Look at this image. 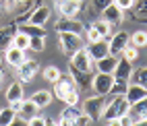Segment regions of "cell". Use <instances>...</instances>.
<instances>
[{"mask_svg":"<svg viewBox=\"0 0 147 126\" xmlns=\"http://www.w3.org/2000/svg\"><path fill=\"white\" fill-rule=\"evenodd\" d=\"M129 112H131V103L126 101L124 95H114L112 101H106L102 118L108 122V120H114V118H122V116H126Z\"/></svg>","mask_w":147,"mask_h":126,"instance_id":"6da1fadb","label":"cell"},{"mask_svg":"<svg viewBox=\"0 0 147 126\" xmlns=\"http://www.w3.org/2000/svg\"><path fill=\"white\" fill-rule=\"evenodd\" d=\"M58 44H60V50L66 56H73L75 52H79L85 48L83 42V35H77V33H58Z\"/></svg>","mask_w":147,"mask_h":126,"instance_id":"7a4b0ae2","label":"cell"},{"mask_svg":"<svg viewBox=\"0 0 147 126\" xmlns=\"http://www.w3.org/2000/svg\"><path fill=\"white\" fill-rule=\"evenodd\" d=\"M106 108V97L104 95H93V97H87L83 101V114H87L91 120H100Z\"/></svg>","mask_w":147,"mask_h":126,"instance_id":"3957f363","label":"cell"},{"mask_svg":"<svg viewBox=\"0 0 147 126\" xmlns=\"http://www.w3.org/2000/svg\"><path fill=\"white\" fill-rule=\"evenodd\" d=\"M68 68H71V70H79V72H91L93 70V60L89 58V54L85 52V48L71 56V60H68Z\"/></svg>","mask_w":147,"mask_h":126,"instance_id":"277c9868","label":"cell"},{"mask_svg":"<svg viewBox=\"0 0 147 126\" xmlns=\"http://www.w3.org/2000/svg\"><path fill=\"white\" fill-rule=\"evenodd\" d=\"M112 85H114V76L108 74V72H97L91 79V89L95 91V95H104V97L110 95Z\"/></svg>","mask_w":147,"mask_h":126,"instance_id":"5b68a950","label":"cell"},{"mask_svg":"<svg viewBox=\"0 0 147 126\" xmlns=\"http://www.w3.org/2000/svg\"><path fill=\"white\" fill-rule=\"evenodd\" d=\"M58 13L60 17H66V19H77V15L81 13L83 8V0H58Z\"/></svg>","mask_w":147,"mask_h":126,"instance_id":"8992f818","label":"cell"},{"mask_svg":"<svg viewBox=\"0 0 147 126\" xmlns=\"http://www.w3.org/2000/svg\"><path fill=\"white\" fill-rule=\"evenodd\" d=\"M131 44V35L126 33V31H116V33H112V37L108 40V46H110V54H114V56H120L122 54V50L126 46Z\"/></svg>","mask_w":147,"mask_h":126,"instance_id":"52a82bcc","label":"cell"},{"mask_svg":"<svg viewBox=\"0 0 147 126\" xmlns=\"http://www.w3.org/2000/svg\"><path fill=\"white\" fill-rule=\"evenodd\" d=\"M56 31L58 33H77V35H83L85 33V27L81 21H77V19H66L62 17L60 21H56Z\"/></svg>","mask_w":147,"mask_h":126,"instance_id":"ba28073f","label":"cell"},{"mask_svg":"<svg viewBox=\"0 0 147 126\" xmlns=\"http://www.w3.org/2000/svg\"><path fill=\"white\" fill-rule=\"evenodd\" d=\"M85 52L89 54V58L93 62L102 60L104 56L110 54V46H108V40H100V42H93V44H87L85 46Z\"/></svg>","mask_w":147,"mask_h":126,"instance_id":"9c48e42d","label":"cell"},{"mask_svg":"<svg viewBox=\"0 0 147 126\" xmlns=\"http://www.w3.org/2000/svg\"><path fill=\"white\" fill-rule=\"evenodd\" d=\"M73 89H77V85H75V81H73V76H71V74H66V76L62 74L60 79L54 83L52 95H54V97H58V99H64V95H66L68 91H73Z\"/></svg>","mask_w":147,"mask_h":126,"instance_id":"30bf717a","label":"cell"},{"mask_svg":"<svg viewBox=\"0 0 147 126\" xmlns=\"http://www.w3.org/2000/svg\"><path fill=\"white\" fill-rule=\"evenodd\" d=\"M37 70H40V64H37L35 60H27V58H25V62L17 68L19 81H21V83H29V81H33V76L37 74Z\"/></svg>","mask_w":147,"mask_h":126,"instance_id":"8fae6325","label":"cell"},{"mask_svg":"<svg viewBox=\"0 0 147 126\" xmlns=\"http://www.w3.org/2000/svg\"><path fill=\"white\" fill-rule=\"evenodd\" d=\"M124 97H126V101H129L131 105L139 103L141 99H145V97H147V87H143V85H139V83H129Z\"/></svg>","mask_w":147,"mask_h":126,"instance_id":"7c38bea8","label":"cell"},{"mask_svg":"<svg viewBox=\"0 0 147 126\" xmlns=\"http://www.w3.org/2000/svg\"><path fill=\"white\" fill-rule=\"evenodd\" d=\"M112 76H114V81H131V76H133V62L120 58L118 64H116V68H114V72H112Z\"/></svg>","mask_w":147,"mask_h":126,"instance_id":"4fadbf2b","label":"cell"},{"mask_svg":"<svg viewBox=\"0 0 147 126\" xmlns=\"http://www.w3.org/2000/svg\"><path fill=\"white\" fill-rule=\"evenodd\" d=\"M122 17H124V11H120L114 2L108 4L104 11H102V19H104V21H108L112 27H114V25H120V23H122Z\"/></svg>","mask_w":147,"mask_h":126,"instance_id":"5bb4252c","label":"cell"},{"mask_svg":"<svg viewBox=\"0 0 147 126\" xmlns=\"http://www.w3.org/2000/svg\"><path fill=\"white\" fill-rule=\"evenodd\" d=\"M4 60H6V64L19 68V66L25 62V52L19 50V48H15V46H8L6 50H4Z\"/></svg>","mask_w":147,"mask_h":126,"instance_id":"9a60e30c","label":"cell"},{"mask_svg":"<svg viewBox=\"0 0 147 126\" xmlns=\"http://www.w3.org/2000/svg\"><path fill=\"white\" fill-rule=\"evenodd\" d=\"M52 11H50V6H37L35 11L29 15V21L27 23H31V25H37V27H44L48 23V19H50Z\"/></svg>","mask_w":147,"mask_h":126,"instance_id":"2e32d148","label":"cell"},{"mask_svg":"<svg viewBox=\"0 0 147 126\" xmlns=\"http://www.w3.org/2000/svg\"><path fill=\"white\" fill-rule=\"evenodd\" d=\"M118 60H120L118 56L108 54V56H104L102 60H97V62H93V64H95V70H97V72H108V74H112L114 68H116V64H118Z\"/></svg>","mask_w":147,"mask_h":126,"instance_id":"e0dca14e","label":"cell"},{"mask_svg":"<svg viewBox=\"0 0 147 126\" xmlns=\"http://www.w3.org/2000/svg\"><path fill=\"white\" fill-rule=\"evenodd\" d=\"M81 112L77 110V105H66V108L60 112V116H58L56 124L58 126H75V118L79 116Z\"/></svg>","mask_w":147,"mask_h":126,"instance_id":"ac0fdd59","label":"cell"},{"mask_svg":"<svg viewBox=\"0 0 147 126\" xmlns=\"http://www.w3.org/2000/svg\"><path fill=\"white\" fill-rule=\"evenodd\" d=\"M4 97H6V101H8V103L25 99V97H23V85H21V81H15V83H11V85H8V87H6Z\"/></svg>","mask_w":147,"mask_h":126,"instance_id":"d6986e66","label":"cell"},{"mask_svg":"<svg viewBox=\"0 0 147 126\" xmlns=\"http://www.w3.org/2000/svg\"><path fill=\"white\" fill-rule=\"evenodd\" d=\"M71 70V68H68ZM71 76H73V81L77 85V89H87V87H91V72H79V70H71Z\"/></svg>","mask_w":147,"mask_h":126,"instance_id":"ffe728a7","label":"cell"},{"mask_svg":"<svg viewBox=\"0 0 147 126\" xmlns=\"http://www.w3.org/2000/svg\"><path fill=\"white\" fill-rule=\"evenodd\" d=\"M52 91H46V89H42V91H35L33 95H31V101L37 105V108H48V105L52 103Z\"/></svg>","mask_w":147,"mask_h":126,"instance_id":"44dd1931","label":"cell"},{"mask_svg":"<svg viewBox=\"0 0 147 126\" xmlns=\"http://www.w3.org/2000/svg\"><path fill=\"white\" fill-rule=\"evenodd\" d=\"M91 27L95 29V31L97 33H100V37H102V40H110V37H112V25L110 23H108V21H104V19H100V21H95V23H91Z\"/></svg>","mask_w":147,"mask_h":126,"instance_id":"7402d4cb","label":"cell"},{"mask_svg":"<svg viewBox=\"0 0 147 126\" xmlns=\"http://www.w3.org/2000/svg\"><path fill=\"white\" fill-rule=\"evenodd\" d=\"M19 31L29 35V37H46V29L44 27H37V25H31V23L19 25Z\"/></svg>","mask_w":147,"mask_h":126,"instance_id":"603a6c76","label":"cell"},{"mask_svg":"<svg viewBox=\"0 0 147 126\" xmlns=\"http://www.w3.org/2000/svg\"><path fill=\"white\" fill-rule=\"evenodd\" d=\"M15 29L13 27H2L0 29V50H6L8 46H13V37H15Z\"/></svg>","mask_w":147,"mask_h":126,"instance_id":"cb8c5ba5","label":"cell"},{"mask_svg":"<svg viewBox=\"0 0 147 126\" xmlns=\"http://www.w3.org/2000/svg\"><path fill=\"white\" fill-rule=\"evenodd\" d=\"M37 110H40V108H37V105H35V103H33L31 99H23L21 112H19L17 116H21L23 120H29V118H31V116H35V114H37Z\"/></svg>","mask_w":147,"mask_h":126,"instance_id":"d4e9b609","label":"cell"},{"mask_svg":"<svg viewBox=\"0 0 147 126\" xmlns=\"http://www.w3.org/2000/svg\"><path fill=\"white\" fill-rule=\"evenodd\" d=\"M131 118L133 120H139V118H147V97L145 99H141L139 103H135V105H131Z\"/></svg>","mask_w":147,"mask_h":126,"instance_id":"484cf974","label":"cell"},{"mask_svg":"<svg viewBox=\"0 0 147 126\" xmlns=\"http://www.w3.org/2000/svg\"><path fill=\"white\" fill-rule=\"evenodd\" d=\"M29 42H31V37L25 35V33H21V31H17L15 37H13V46L19 48V50H23V52L29 50Z\"/></svg>","mask_w":147,"mask_h":126,"instance_id":"4316f807","label":"cell"},{"mask_svg":"<svg viewBox=\"0 0 147 126\" xmlns=\"http://www.w3.org/2000/svg\"><path fill=\"white\" fill-rule=\"evenodd\" d=\"M15 120H17V112L11 110V105L0 110V126H11Z\"/></svg>","mask_w":147,"mask_h":126,"instance_id":"83f0119b","label":"cell"},{"mask_svg":"<svg viewBox=\"0 0 147 126\" xmlns=\"http://www.w3.org/2000/svg\"><path fill=\"white\" fill-rule=\"evenodd\" d=\"M60 76H62V72H60V68H58V66H46V68H44V79H46V81L56 83Z\"/></svg>","mask_w":147,"mask_h":126,"instance_id":"f1b7e54d","label":"cell"},{"mask_svg":"<svg viewBox=\"0 0 147 126\" xmlns=\"http://www.w3.org/2000/svg\"><path fill=\"white\" fill-rule=\"evenodd\" d=\"M29 2H31V0H6V2H4V8H6V11H11V13L23 11L25 6H29Z\"/></svg>","mask_w":147,"mask_h":126,"instance_id":"f546056e","label":"cell"},{"mask_svg":"<svg viewBox=\"0 0 147 126\" xmlns=\"http://www.w3.org/2000/svg\"><path fill=\"white\" fill-rule=\"evenodd\" d=\"M131 46L135 48H145L147 46V31H135L131 35Z\"/></svg>","mask_w":147,"mask_h":126,"instance_id":"4dcf8cb0","label":"cell"},{"mask_svg":"<svg viewBox=\"0 0 147 126\" xmlns=\"http://www.w3.org/2000/svg\"><path fill=\"white\" fill-rule=\"evenodd\" d=\"M122 58H124V60H129V62H135L137 60V58H139V48H135V46H126L124 48V50H122V54H120Z\"/></svg>","mask_w":147,"mask_h":126,"instance_id":"1f68e13d","label":"cell"},{"mask_svg":"<svg viewBox=\"0 0 147 126\" xmlns=\"http://www.w3.org/2000/svg\"><path fill=\"white\" fill-rule=\"evenodd\" d=\"M44 48H46V37H31V42H29V50L44 52Z\"/></svg>","mask_w":147,"mask_h":126,"instance_id":"d6a6232c","label":"cell"},{"mask_svg":"<svg viewBox=\"0 0 147 126\" xmlns=\"http://www.w3.org/2000/svg\"><path fill=\"white\" fill-rule=\"evenodd\" d=\"M126 87H129V81H114L110 95H124L126 93Z\"/></svg>","mask_w":147,"mask_h":126,"instance_id":"836d02e7","label":"cell"},{"mask_svg":"<svg viewBox=\"0 0 147 126\" xmlns=\"http://www.w3.org/2000/svg\"><path fill=\"white\" fill-rule=\"evenodd\" d=\"M79 99H81V95H79V89H73V91H68L66 95H64V103L66 105H77L79 103Z\"/></svg>","mask_w":147,"mask_h":126,"instance_id":"e575fe53","label":"cell"},{"mask_svg":"<svg viewBox=\"0 0 147 126\" xmlns=\"http://www.w3.org/2000/svg\"><path fill=\"white\" fill-rule=\"evenodd\" d=\"M131 79H135V83H139L143 87H147V68H139V70H133V76Z\"/></svg>","mask_w":147,"mask_h":126,"instance_id":"d590c367","label":"cell"},{"mask_svg":"<svg viewBox=\"0 0 147 126\" xmlns=\"http://www.w3.org/2000/svg\"><path fill=\"white\" fill-rule=\"evenodd\" d=\"M27 126H48V118L35 114V116H31V118L27 120Z\"/></svg>","mask_w":147,"mask_h":126,"instance_id":"8d00e7d4","label":"cell"},{"mask_svg":"<svg viewBox=\"0 0 147 126\" xmlns=\"http://www.w3.org/2000/svg\"><path fill=\"white\" fill-rule=\"evenodd\" d=\"M85 40H87V44H93V42H100L102 37L93 27H89V29H85Z\"/></svg>","mask_w":147,"mask_h":126,"instance_id":"74e56055","label":"cell"},{"mask_svg":"<svg viewBox=\"0 0 147 126\" xmlns=\"http://www.w3.org/2000/svg\"><path fill=\"white\" fill-rule=\"evenodd\" d=\"M91 122H93V120H91L87 114H83V112H81V114L75 118V126H89Z\"/></svg>","mask_w":147,"mask_h":126,"instance_id":"f35d334b","label":"cell"},{"mask_svg":"<svg viewBox=\"0 0 147 126\" xmlns=\"http://www.w3.org/2000/svg\"><path fill=\"white\" fill-rule=\"evenodd\" d=\"M112 2L120 8V11H129V8L135 6V0H112Z\"/></svg>","mask_w":147,"mask_h":126,"instance_id":"ab89813d","label":"cell"},{"mask_svg":"<svg viewBox=\"0 0 147 126\" xmlns=\"http://www.w3.org/2000/svg\"><path fill=\"white\" fill-rule=\"evenodd\" d=\"M137 11H139V17H147V0H139Z\"/></svg>","mask_w":147,"mask_h":126,"instance_id":"60d3db41","label":"cell"},{"mask_svg":"<svg viewBox=\"0 0 147 126\" xmlns=\"http://www.w3.org/2000/svg\"><path fill=\"white\" fill-rule=\"evenodd\" d=\"M93 2H95V8H97V11H104L108 4H112V0H93Z\"/></svg>","mask_w":147,"mask_h":126,"instance_id":"b9f144b4","label":"cell"},{"mask_svg":"<svg viewBox=\"0 0 147 126\" xmlns=\"http://www.w3.org/2000/svg\"><path fill=\"white\" fill-rule=\"evenodd\" d=\"M8 105H11V110H13V112L19 114V112H21V105H23V99H21V101H13V103H8Z\"/></svg>","mask_w":147,"mask_h":126,"instance_id":"7bdbcfd3","label":"cell"},{"mask_svg":"<svg viewBox=\"0 0 147 126\" xmlns=\"http://www.w3.org/2000/svg\"><path fill=\"white\" fill-rule=\"evenodd\" d=\"M106 126H122V120L120 118H114V120H108Z\"/></svg>","mask_w":147,"mask_h":126,"instance_id":"ee69618b","label":"cell"},{"mask_svg":"<svg viewBox=\"0 0 147 126\" xmlns=\"http://www.w3.org/2000/svg\"><path fill=\"white\" fill-rule=\"evenodd\" d=\"M131 126H147V118H139V120H133Z\"/></svg>","mask_w":147,"mask_h":126,"instance_id":"f6af8a7d","label":"cell"},{"mask_svg":"<svg viewBox=\"0 0 147 126\" xmlns=\"http://www.w3.org/2000/svg\"><path fill=\"white\" fill-rule=\"evenodd\" d=\"M11 126H25V122H21V120H19V118H17V120H15V122H13Z\"/></svg>","mask_w":147,"mask_h":126,"instance_id":"bcb514c9","label":"cell"},{"mask_svg":"<svg viewBox=\"0 0 147 126\" xmlns=\"http://www.w3.org/2000/svg\"><path fill=\"white\" fill-rule=\"evenodd\" d=\"M2 76H4V70H2V66H0V83H2Z\"/></svg>","mask_w":147,"mask_h":126,"instance_id":"7dc6e473","label":"cell"},{"mask_svg":"<svg viewBox=\"0 0 147 126\" xmlns=\"http://www.w3.org/2000/svg\"><path fill=\"white\" fill-rule=\"evenodd\" d=\"M48 126H58V124L56 122H48Z\"/></svg>","mask_w":147,"mask_h":126,"instance_id":"c3c4849f","label":"cell"}]
</instances>
